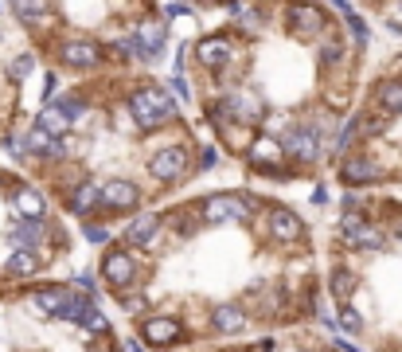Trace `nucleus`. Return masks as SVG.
I'll return each instance as SVG.
<instances>
[{
	"mask_svg": "<svg viewBox=\"0 0 402 352\" xmlns=\"http://www.w3.org/2000/svg\"><path fill=\"white\" fill-rule=\"evenodd\" d=\"M379 102L386 114H402V83H383L379 86Z\"/></svg>",
	"mask_w": 402,
	"mask_h": 352,
	"instance_id": "obj_24",
	"label": "nucleus"
},
{
	"mask_svg": "<svg viewBox=\"0 0 402 352\" xmlns=\"http://www.w3.org/2000/svg\"><path fill=\"white\" fill-rule=\"evenodd\" d=\"M184 168H188V153L180 149V145H168V149H160V153H152V157H149V172L157 176L160 184L180 180V176H184Z\"/></svg>",
	"mask_w": 402,
	"mask_h": 352,
	"instance_id": "obj_4",
	"label": "nucleus"
},
{
	"mask_svg": "<svg viewBox=\"0 0 402 352\" xmlns=\"http://www.w3.org/2000/svg\"><path fill=\"white\" fill-rule=\"evenodd\" d=\"M59 63H67V67H98L102 63V47L94 40H63L59 43Z\"/></svg>",
	"mask_w": 402,
	"mask_h": 352,
	"instance_id": "obj_7",
	"label": "nucleus"
},
{
	"mask_svg": "<svg viewBox=\"0 0 402 352\" xmlns=\"http://www.w3.org/2000/svg\"><path fill=\"white\" fill-rule=\"evenodd\" d=\"M86 239H90V243H106L109 231H106V227H98V223H90V227H86Z\"/></svg>",
	"mask_w": 402,
	"mask_h": 352,
	"instance_id": "obj_36",
	"label": "nucleus"
},
{
	"mask_svg": "<svg viewBox=\"0 0 402 352\" xmlns=\"http://www.w3.org/2000/svg\"><path fill=\"white\" fill-rule=\"evenodd\" d=\"M340 329H343V333H360V329H363L360 313H355V310H343V313H340Z\"/></svg>",
	"mask_w": 402,
	"mask_h": 352,
	"instance_id": "obj_33",
	"label": "nucleus"
},
{
	"mask_svg": "<svg viewBox=\"0 0 402 352\" xmlns=\"http://www.w3.org/2000/svg\"><path fill=\"white\" fill-rule=\"evenodd\" d=\"M336 59H340V43H324V47H320V63H336Z\"/></svg>",
	"mask_w": 402,
	"mask_h": 352,
	"instance_id": "obj_35",
	"label": "nucleus"
},
{
	"mask_svg": "<svg viewBox=\"0 0 402 352\" xmlns=\"http://www.w3.org/2000/svg\"><path fill=\"white\" fill-rule=\"evenodd\" d=\"M340 180H343V184H352V188H360V184H375V180H379V168L371 165V160L355 157V160H348V165L340 168Z\"/></svg>",
	"mask_w": 402,
	"mask_h": 352,
	"instance_id": "obj_15",
	"label": "nucleus"
},
{
	"mask_svg": "<svg viewBox=\"0 0 402 352\" xmlns=\"http://www.w3.org/2000/svg\"><path fill=\"white\" fill-rule=\"evenodd\" d=\"M8 4L20 12V20H43L47 16V0H8Z\"/></svg>",
	"mask_w": 402,
	"mask_h": 352,
	"instance_id": "obj_25",
	"label": "nucleus"
},
{
	"mask_svg": "<svg viewBox=\"0 0 402 352\" xmlns=\"http://www.w3.org/2000/svg\"><path fill=\"white\" fill-rule=\"evenodd\" d=\"M32 67H35V59H32V55H20V59H12L8 75L16 78V83H20V78H28V71H32Z\"/></svg>",
	"mask_w": 402,
	"mask_h": 352,
	"instance_id": "obj_31",
	"label": "nucleus"
},
{
	"mask_svg": "<svg viewBox=\"0 0 402 352\" xmlns=\"http://www.w3.org/2000/svg\"><path fill=\"white\" fill-rule=\"evenodd\" d=\"M83 325L90 329V333H106V329H109V321L102 317L98 310H86V313H83Z\"/></svg>",
	"mask_w": 402,
	"mask_h": 352,
	"instance_id": "obj_32",
	"label": "nucleus"
},
{
	"mask_svg": "<svg viewBox=\"0 0 402 352\" xmlns=\"http://www.w3.org/2000/svg\"><path fill=\"white\" fill-rule=\"evenodd\" d=\"M343 20H348V28H352V35H355V43H367L371 40V32H367V24H363L355 12H343Z\"/></svg>",
	"mask_w": 402,
	"mask_h": 352,
	"instance_id": "obj_29",
	"label": "nucleus"
},
{
	"mask_svg": "<svg viewBox=\"0 0 402 352\" xmlns=\"http://www.w3.org/2000/svg\"><path fill=\"white\" fill-rule=\"evenodd\" d=\"M16 211L20 216H28V219H43V208H47V204H43V196L35 192V188H24V192H16Z\"/></svg>",
	"mask_w": 402,
	"mask_h": 352,
	"instance_id": "obj_20",
	"label": "nucleus"
},
{
	"mask_svg": "<svg viewBox=\"0 0 402 352\" xmlns=\"http://www.w3.org/2000/svg\"><path fill=\"white\" fill-rule=\"evenodd\" d=\"M83 313H86V302H78V298H67V305L59 310V317H63V321H83Z\"/></svg>",
	"mask_w": 402,
	"mask_h": 352,
	"instance_id": "obj_30",
	"label": "nucleus"
},
{
	"mask_svg": "<svg viewBox=\"0 0 402 352\" xmlns=\"http://www.w3.org/2000/svg\"><path fill=\"white\" fill-rule=\"evenodd\" d=\"M352 290H355V274H352V270H336V274H332V293L340 298V302H348Z\"/></svg>",
	"mask_w": 402,
	"mask_h": 352,
	"instance_id": "obj_26",
	"label": "nucleus"
},
{
	"mask_svg": "<svg viewBox=\"0 0 402 352\" xmlns=\"http://www.w3.org/2000/svg\"><path fill=\"white\" fill-rule=\"evenodd\" d=\"M75 286H78L83 293H94V278H90V274H78V278H75Z\"/></svg>",
	"mask_w": 402,
	"mask_h": 352,
	"instance_id": "obj_38",
	"label": "nucleus"
},
{
	"mask_svg": "<svg viewBox=\"0 0 402 352\" xmlns=\"http://www.w3.org/2000/svg\"><path fill=\"white\" fill-rule=\"evenodd\" d=\"M164 24H157V20H145L141 28H137V35H129V43H133V51L145 59V63H157L160 55H164Z\"/></svg>",
	"mask_w": 402,
	"mask_h": 352,
	"instance_id": "obj_6",
	"label": "nucleus"
},
{
	"mask_svg": "<svg viewBox=\"0 0 402 352\" xmlns=\"http://www.w3.org/2000/svg\"><path fill=\"white\" fill-rule=\"evenodd\" d=\"M172 94H176V98H188V83H184V78H172Z\"/></svg>",
	"mask_w": 402,
	"mask_h": 352,
	"instance_id": "obj_39",
	"label": "nucleus"
},
{
	"mask_svg": "<svg viewBox=\"0 0 402 352\" xmlns=\"http://www.w3.org/2000/svg\"><path fill=\"white\" fill-rule=\"evenodd\" d=\"M211 321H215L219 333H243V325H246L243 310H235V305H219V310L211 313Z\"/></svg>",
	"mask_w": 402,
	"mask_h": 352,
	"instance_id": "obj_17",
	"label": "nucleus"
},
{
	"mask_svg": "<svg viewBox=\"0 0 402 352\" xmlns=\"http://www.w3.org/2000/svg\"><path fill=\"white\" fill-rule=\"evenodd\" d=\"M98 204H102V188H98V184H78V188H75V200H71V211L86 216V211L98 208Z\"/></svg>",
	"mask_w": 402,
	"mask_h": 352,
	"instance_id": "obj_21",
	"label": "nucleus"
},
{
	"mask_svg": "<svg viewBox=\"0 0 402 352\" xmlns=\"http://www.w3.org/2000/svg\"><path fill=\"white\" fill-rule=\"evenodd\" d=\"M141 336H145V344H152V348H168V344L180 341V321H172V317H149L141 325Z\"/></svg>",
	"mask_w": 402,
	"mask_h": 352,
	"instance_id": "obj_11",
	"label": "nucleus"
},
{
	"mask_svg": "<svg viewBox=\"0 0 402 352\" xmlns=\"http://www.w3.org/2000/svg\"><path fill=\"white\" fill-rule=\"evenodd\" d=\"M35 126H39V129H47L51 137H59L63 129H67V117H63L55 106H43V110H39V122H35Z\"/></svg>",
	"mask_w": 402,
	"mask_h": 352,
	"instance_id": "obj_23",
	"label": "nucleus"
},
{
	"mask_svg": "<svg viewBox=\"0 0 402 352\" xmlns=\"http://www.w3.org/2000/svg\"><path fill=\"white\" fill-rule=\"evenodd\" d=\"M102 204H106L109 211H133L137 204H141V192H137V184H129V180H109V184L102 188Z\"/></svg>",
	"mask_w": 402,
	"mask_h": 352,
	"instance_id": "obj_10",
	"label": "nucleus"
},
{
	"mask_svg": "<svg viewBox=\"0 0 402 352\" xmlns=\"http://www.w3.org/2000/svg\"><path fill=\"white\" fill-rule=\"evenodd\" d=\"M35 270H39V259H35V251H28V247H20L8 259V274H16V278H28V274H35Z\"/></svg>",
	"mask_w": 402,
	"mask_h": 352,
	"instance_id": "obj_22",
	"label": "nucleus"
},
{
	"mask_svg": "<svg viewBox=\"0 0 402 352\" xmlns=\"http://www.w3.org/2000/svg\"><path fill=\"white\" fill-rule=\"evenodd\" d=\"M184 12H188L184 0H180V4H168V16H184Z\"/></svg>",
	"mask_w": 402,
	"mask_h": 352,
	"instance_id": "obj_41",
	"label": "nucleus"
},
{
	"mask_svg": "<svg viewBox=\"0 0 402 352\" xmlns=\"http://www.w3.org/2000/svg\"><path fill=\"white\" fill-rule=\"evenodd\" d=\"M360 227H363V216H355V211H348V216L340 219V231H343V239H348L352 231H360Z\"/></svg>",
	"mask_w": 402,
	"mask_h": 352,
	"instance_id": "obj_34",
	"label": "nucleus"
},
{
	"mask_svg": "<svg viewBox=\"0 0 402 352\" xmlns=\"http://www.w3.org/2000/svg\"><path fill=\"white\" fill-rule=\"evenodd\" d=\"M157 235H160V219L157 216H137L133 223H129L126 239L133 247H152V243H157Z\"/></svg>",
	"mask_w": 402,
	"mask_h": 352,
	"instance_id": "obj_16",
	"label": "nucleus"
},
{
	"mask_svg": "<svg viewBox=\"0 0 402 352\" xmlns=\"http://www.w3.org/2000/svg\"><path fill=\"white\" fill-rule=\"evenodd\" d=\"M24 149H28V153H39V157H63L59 137H51L47 129H39V126H32V129L24 134Z\"/></svg>",
	"mask_w": 402,
	"mask_h": 352,
	"instance_id": "obj_14",
	"label": "nucleus"
},
{
	"mask_svg": "<svg viewBox=\"0 0 402 352\" xmlns=\"http://www.w3.org/2000/svg\"><path fill=\"white\" fill-rule=\"evenodd\" d=\"M219 165V149H203L200 153V168H215Z\"/></svg>",
	"mask_w": 402,
	"mask_h": 352,
	"instance_id": "obj_37",
	"label": "nucleus"
},
{
	"mask_svg": "<svg viewBox=\"0 0 402 352\" xmlns=\"http://www.w3.org/2000/svg\"><path fill=\"white\" fill-rule=\"evenodd\" d=\"M67 298H71V293H67V290H55V286H43V290H35V305H39L43 313H55V317H59V310L67 305Z\"/></svg>",
	"mask_w": 402,
	"mask_h": 352,
	"instance_id": "obj_19",
	"label": "nucleus"
},
{
	"mask_svg": "<svg viewBox=\"0 0 402 352\" xmlns=\"http://www.w3.org/2000/svg\"><path fill=\"white\" fill-rule=\"evenodd\" d=\"M39 239H43V223H39V219H24V223L12 227V243H16V247H28V251H32Z\"/></svg>",
	"mask_w": 402,
	"mask_h": 352,
	"instance_id": "obj_18",
	"label": "nucleus"
},
{
	"mask_svg": "<svg viewBox=\"0 0 402 352\" xmlns=\"http://www.w3.org/2000/svg\"><path fill=\"white\" fill-rule=\"evenodd\" d=\"M102 274H106L109 286L126 290V286H133V278H137V259L129 251H109L106 259H102Z\"/></svg>",
	"mask_w": 402,
	"mask_h": 352,
	"instance_id": "obj_9",
	"label": "nucleus"
},
{
	"mask_svg": "<svg viewBox=\"0 0 402 352\" xmlns=\"http://www.w3.org/2000/svg\"><path fill=\"white\" fill-rule=\"evenodd\" d=\"M55 110H59V114L67 117V122H75V117H83V114H86L83 98H75V94H71V98H63V102H59V106H55Z\"/></svg>",
	"mask_w": 402,
	"mask_h": 352,
	"instance_id": "obj_28",
	"label": "nucleus"
},
{
	"mask_svg": "<svg viewBox=\"0 0 402 352\" xmlns=\"http://www.w3.org/2000/svg\"><path fill=\"white\" fill-rule=\"evenodd\" d=\"M250 200H243V196H211L207 204H203V219H207L211 227L219 223H243V219H250Z\"/></svg>",
	"mask_w": 402,
	"mask_h": 352,
	"instance_id": "obj_2",
	"label": "nucleus"
},
{
	"mask_svg": "<svg viewBox=\"0 0 402 352\" xmlns=\"http://www.w3.org/2000/svg\"><path fill=\"white\" fill-rule=\"evenodd\" d=\"M266 223H269V235L281 239V243H297V239H301V219H297L289 208H269Z\"/></svg>",
	"mask_w": 402,
	"mask_h": 352,
	"instance_id": "obj_12",
	"label": "nucleus"
},
{
	"mask_svg": "<svg viewBox=\"0 0 402 352\" xmlns=\"http://www.w3.org/2000/svg\"><path fill=\"white\" fill-rule=\"evenodd\" d=\"M285 153H289L293 160H301V165H312L317 153H320V134L309 129V126L289 129V134H285Z\"/></svg>",
	"mask_w": 402,
	"mask_h": 352,
	"instance_id": "obj_8",
	"label": "nucleus"
},
{
	"mask_svg": "<svg viewBox=\"0 0 402 352\" xmlns=\"http://www.w3.org/2000/svg\"><path fill=\"white\" fill-rule=\"evenodd\" d=\"M126 352H141V344H137V341H129V344H126Z\"/></svg>",
	"mask_w": 402,
	"mask_h": 352,
	"instance_id": "obj_42",
	"label": "nucleus"
},
{
	"mask_svg": "<svg viewBox=\"0 0 402 352\" xmlns=\"http://www.w3.org/2000/svg\"><path fill=\"white\" fill-rule=\"evenodd\" d=\"M348 243H355V247H375V251H379V247H383V235H379L375 227H367V223H363L360 231H352V235H348Z\"/></svg>",
	"mask_w": 402,
	"mask_h": 352,
	"instance_id": "obj_27",
	"label": "nucleus"
},
{
	"mask_svg": "<svg viewBox=\"0 0 402 352\" xmlns=\"http://www.w3.org/2000/svg\"><path fill=\"white\" fill-rule=\"evenodd\" d=\"M223 106H226V114H231V117H238V122H246V126L262 117V102L254 98V94H243V90H235L231 98L223 102Z\"/></svg>",
	"mask_w": 402,
	"mask_h": 352,
	"instance_id": "obj_13",
	"label": "nucleus"
},
{
	"mask_svg": "<svg viewBox=\"0 0 402 352\" xmlns=\"http://www.w3.org/2000/svg\"><path fill=\"white\" fill-rule=\"evenodd\" d=\"M320 32H324V12H320L317 4H309V0L289 4V35H297V40H317Z\"/></svg>",
	"mask_w": 402,
	"mask_h": 352,
	"instance_id": "obj_3",
	"label": "nucleus"
},
{
	"mask_svg": "<svg viewBox=\"0 0 402 352\" xmlns=\"http://www.w3.org/2000/svg\"><path fill=\"white\" fill-rule=\"evenodd\" d=\"M129 114H133V122L141 129H157V126H168L172 117H176V102L168 98L164 90H137L133 98H129Z\"/></svg>",
	"mask_w": 402,
	"mask_h": 352,
	"instance_id": "obj_1",
	"label": "nucleus"
},
{
	"mask_svg": "<svg viewBox=\"0 0 402 352\" xmlns=\"http://www.w3.org/2000/svg\"><path fill=\"white\" fill-rule=\"evenodd\" d=\"M391 28H394V32H402V0L394 4V12H391Z\"/></svg>",
	"mask_w": 402,
	"mask_h": 352,
	"instance_id": "obj_40",
	"label": "nucleus"
},
{
	"mask_svg": "<svg viewBox=\"0 0 402 352\" xmlns=\"http://www.w3.org/2000/svg\"><path fill=\"white\" fill-rule=\"evenodd\" d=\"M195 59H200V67H207V71H226L231 59H235V47H231L226 35H207V40L195 43Z\"/></svg>",
	"mask_w": 402,
	"mask_h": 352,
	"instance_id": "obj_5",
	"label": "nucleus"
}]
</instances>
